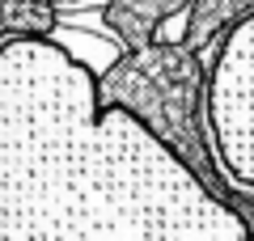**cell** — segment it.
Masks as SVG:
<instances>
[{"label": "cell", "instance_id": "obj_1", "mask_svg": "<svg viewBox=\"0 0 254 241\" xmlns=\"http://www.w3.org/2000/svg\"><path fill=\"white\" fill-rule=\"evenodd\" d=\"M208 55L212 51L190 47L182 34L178 38L157 34L144 47H123L98 80V102H119V106L136 110L144 127H153L178 152L182 165L208 186V195L242 216L254 237V195L220 170L216 152H212V131L203 119Z\"/></svg>", "mask_w": 254, "mask_h": 241}, {"label": "cell", "instance_id": "obj_2", "mask_svg": "<svg viewBox=\"0 0 254 241\" xmlns=\"http://www.w3.org/2000/svg\"><path fill=\"white\" fill-rule=\"evenodd\" d=\"M190 9V0H106L102 26L119 38V47H144Z\"/></svg>", "mask_w": 254, "mask_h": 241}, {"label": "cell", "instance_id": "obj_3", "mask_svg": "<svg viewBox=\"0 0 254 241\" xmlns=\"http://www.w3.org/2000/svg\"><path fill=\"white\" fill-rule=\"evenodd\" d=\"M254 13V0H190L182 38L199 51H216V43L233 26H242V17Z\"/></svg>", "mask_w": 254, "mask_h": 241}]
</instances>
